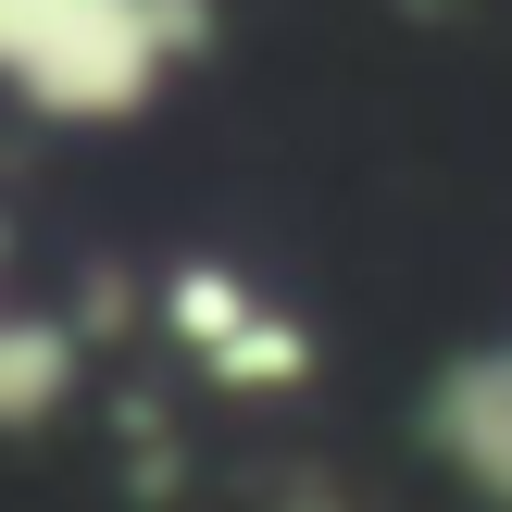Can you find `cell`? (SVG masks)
Wrapping results in <instances>:
<instances>
[{"label": "cell", "mask_w": 512, "mask_h": 512, "mask_svg": "<svg viewBox=\"0 0 512 512\" xmlns=\"http://www.w3.org/2000/svg\"><path fill=\"white\" fill-rule=\"evenodd\" d=\"M213 0H0V88L50 125H125L188 75Z\"/></svg>", "instance_id": "1"}, {"label": "cell", "mask_w": 512, "mask_h": 512, "mask_svg": "<svg viewBox=\"0 0 512 512\" xmlns=\"http://www.w3.org/2000/svg\"><path fill=\"white\" fill-rule=\"evenodd\" d=\"M163 338H175V363H200L213 388H250V400L313 375V325L288 300H263L238 263H175L163 275Z\"/></svg>", "instance_id": "2"}, {"label": "cell", "mask_w": 512, "mask_h": 512, "mask_svg": "<svg viewBox=\"0 0 512 512\" xmlns=\"http://www.w3.org/2000/svg\"><path fill=\"white\" fill-rule=\"evenodd\" d=\"M75 388H88V338H75V313L0 300V450L38 438V425H63Z\"/></svg>", "instance_id": "3"}, {"label": "cell", "mask_w": 512, "mask_h": 512, "mask_svg": "<svg viewBox=\"0 0 512 512\" xmlns=\"http://www.w3.org/2000/svg\"><path fill=\"white\" fill-rule=\"evenodd\" d=\"M0 300H13V213H0Z\"/></svg>", "instance_id": "4"}, {"label": "cell", "mask_w": 512, "mask_h": 512, "mask_svg": "<svg viewBox=\"0 0 512 512\" xmlns=\"http://www.w3.org/2000/svg\"><path fill=\"white\" fill-rule=\"evenodd\" d=\"M288 512H325V500H288Z\"/></svg>", "instance_id": "5"}]
</instances>
